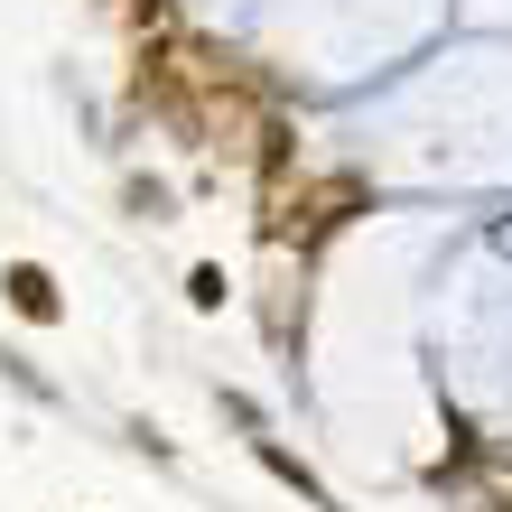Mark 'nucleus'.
Returning <instances> with one entry per match:
<instances>
[{"instance_id": "nucleus-1", "label": "nucleus", "mask_w": 512, "mask_h": 512, "mask_svg": "<svg viewBox=\"0 0 512 512\" xmlns=\"http://www.w3.org/2000/svg\"><path fill=\"white\" fill-rule=\"evenodd\" d=\"M0 298H10L28 326H56V317H66V298H56V270H47V261H10V270H0Z\"/></svg>"}, {"instance_id": "nucleus-2", "label": "nucleus", "mask_w": 512, "mask_h": 512, "mask_svg": "<svg viewBox=\"0 0 512 512\" xmlns=\"http://www.w3.org/2000/svg\"><path fill=\"white\" fill-rule=\"evenodd\" d=\"M252 457H261L270 475H280V485H298V494H308L317 512H336V494H326V485H317V475H308V466H298V457H289V447H280V438H252Z\"/></svg>"}, {"instance_id": "nucleus-3", "label": "nucleus", "mask_w": 512, "mask_h": 512, "mask_svg": "<svg viewBox=\"0 0 512 512\" xmlns=\"http://www.w3.org/2000/svg\"><path fill=\"white\" fill-rule=\"evenodd\" d=\"M187 298L215 317V308H224V270H215V261H196V270H187Z\"/></svg>"}]
</instances>
